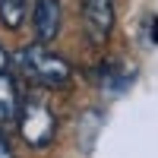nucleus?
Wrapping results in <instances>:
<instances>
[{"instance_id":"20e7f679","label":"nucleus","mask_w":158,"mask_h":158,"mask_svg":"<svg viewBox=\"0 0 158 158\" xmlns=\"http://www.w3.org/2000/svg\"><path fill=\"white\" fill-rule=\"evenodd\" d=\"M60 19H63V10H60V0H35V10H32V29L35 38L41 44L54 41L60 35Z\"/></svg>"},{"instance_id":"423d86ee","label":"nucleus","mask_w":158,"mask_h":158,"mask_svg":"<svg viewBox=\"0 0 158 158\" xmlns=\"http://www.w3.org/2000/svg\"><path fill=\"white\" fill-rule=\"evenodd\" d=\"M29 16V0H0V22L6 29H22Z\"/></svg>"},{"instance_id":"0eeeda50","label":"nucleus","mask_w":158,"mask_h":158,"mask_svg":"<svg viewBox=\"0 0 158 158\" xmlns=\"http://www.w3.org/2000/svg\"><path fill=\"white\" fill-rule=\"evenodd\" d=\"M6 60H10V57H6V48H3V44H0V73H3V70H6Z\"/></svg>"},{"instance_id":"f03ea898","label":"nucleus","mask_w":158,"mask_h":158,"mask_svg":"<svg viewBox=\"0 0 158 158\" xmlns=\"http://www.w3.org/2000/svg\"><path fill=\"white\" fill-rule=\"evenodd\" d=\"M19 130H22V139L35 149H44L51 139H54V111L48 108V101L41 95H25L22 98V108H19Z\"/></svg>"},{"instance_id":"f257e3e1","label":"nucleus","mask_w":158,"mask_h":158,"mask_svg":"<svg viewBox=\"0 0 158 158\" xmlns=\"http://www.w3.org/2000/svg\"><path fill=\"white\" fill-rule=\"evenodd\" d=\"M16 63H19V70L29 76L32 82L44 85V89H67L70 79H73L70 63L63 60V57H57V54H51L41 41H38V44H25V48H19Z\"/></svg>"},{"instance_id":"6e6552de","label":"nucleus","mask_w":158,"mask_h":158,"mask_svg":"<svg viewBox=\"0 0 158 158\" xmlns=\"http://www.w3.org/2000/svg\"><path fill=\"white\" fill-rule=\"evenodd\" d=\"M0 158H10V149H6V142L0 139Z\"/></svg>"},{"instance_id":"7ed1b4c3","label":"nucleus","mask_w":158,"mask_h":158,"mask_svg":"<svg viewBox=\"0 0 158 158\" xmlns=\"http://www.w3.org/2000/svg\"><path fill=\"white\" fill-rule=\"evenodd\" d=\"M82 22L89 41L101 48L114 29V0H82Z\"/></svg>"},{"instance_id":"39448f33","label":"nucleus","mask_w":158,"mask_h":158,"mask_svg":"<svg viewBox=\"0 0 158 158\" xmlns=\"http://www.w3.org/2000/svg\"><path fill=\"white\" fill-rule=\"evenodd\" d=\"M19 108H22V98H19V92H16L13 76L0 73V123L19 120Z\"/></svg>"}]
</instances>
